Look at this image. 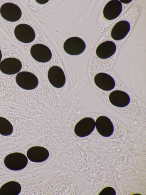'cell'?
I'll return each instance as SVG.
<instances>
[{
    "label": "cell",
    "mask_w": 146,
    "mask_h": 195,
    "mask_svg": "<svg viewBox=\"0 0 146 195\" xmlns=\"http://www.w3.org/2000/svg\"><path fill=\"white\" fill-rule=\"evenodd\" d=\"M28 161V159L25 155L18 152L8 154L4 160L5 166L13 171H18L24 169L27 165Z\"/></svg>",
    "instance_id": "obj_1"
},
{
    "label": "cell",
    "mask_w": 146,
    "mask_h": 195,
    "mask_svg": "<svg viewBox=\"0 0 146 195\" xmlns=\"http://www.w3.org/2000/svg\"><path fill=\"white\" fill-rule=\"evenodd\" d=\"M17 84L21 88L26 90H32L38 85V81L36 76L29 71H23L19 73L16 77Z\"/></svg>",
    "instance_id": "obj_2"
},
{
    "label": "cell",
    "mask_w": 146,
    "mask_h": 195,
    "mask_svg": "<svg viewBox=\"0 0 146 195\" xmlns=\"http://www.w3.org/2000/svg\"><path fill=\"white\" fill-rule=\"evenodd\" d=\"M0 13L3 18L11 22L19 20L22 14L21 11L18 5L10 2L4 3L1 6Z\"/></svg>",
    "instance_id": "obj_3"
},
{
    "label": "cell",
    "mask_w": 146,
    "mask_h": 195,
    "mask_svg": "<svg viewBox=\"0 0 146 195\" xmlns=\"http://www.w3.org/2000/svg\"><path fill=\"white\" fill-rule=\"evenodd\" d=\"M84 41L80 37H72L64 42L63 48L65 51L71 55H77L82 53L86 49Z\"/></svg>",
    "instance_id": "obj_4"
},
{
    "label": "cell",
    "mask_w": 146,
    "mask_h": 195,
    "mask_svg": "<svg viewBox=\"0 0 146 195\" xmlns=\"http://www.w3.org/2000/svg\"><path fill=\"white\" fill-rule=\"evenodd\" d=\"M14 34L16 38L20 41L25 43L32 42L35 37V33L33 28L25 24L17 25L14 30Z\"/></svg>",
    "instance_id": "obj_5"
},
{
    "label": "cell",
    "mask_w": 146,
    "mask_h": 195,
    "mask_svg": "<svg viewBox=\"0 0 146 195\" xmlns=\"http://www.w3.org/2000/svg\"><path fill=\"white\" fill-rule=\"evenodd\" d=\"M30 53L33 58L39 62H47L52 58V54L50 49L43 44L38 43L32 46Z\"/></svg>",
    "instance_id": "obj_6"
},
{
    "label": "cell",
    "mask_w": 146,
    "mask_h": 195,
    "mask_svg": "<svg viewBox=\"0 0 146 195\" xmlns=\"http://www.w3.org/2000/svg\"><path fill=\"white\" fill-rule=\"evenodd\" d=\"M95 126L94 120L90 117L84 118L76 125L74 129L75 134L80 137H84L90 134Z\"/></svg>",
    "instance_id": "obj_7"
},
{
    "label": "cell",
    "mask_w": 146,
    "mask_h": 195,
    "mask_svg": "<svg viewBox=\"0 0 146 195\" xmlns=\"http://www.w3.org/2000/svg\"><path fill=\"white\" fill-rule=\"evenodd\" d=\"M48 77L50 83L54 87L60 88L63 87L66 82V77L62 69L57 66H53L49 69Z\"/></svg>",
    "instance_id": "obj_8"
},
{
    "label": "cell",
    "mask_w": 146,
    "mask_h": 195,
    "mask_svg": "<svg viewBox=\"0 0 146 195\" xmlns=\"http://www.w3.org/2000/svg\"><path fill=\"white\" fill-rule=\"evenodd\" d=\"M22 68L21 62L14 57L5 58L0 63V70L3 73L9 75L18 73Z\"/></svg>",
    "instance_id": "obj_9"
},
{
    "label": "cell",
    "mask_w": 146,
    "mask_h": 195,
    "mask_svg": "<svg viewBox=\"0 0 146 195\" xmlns=\"http://www.w3.org/2000/svg\"><path fill=\"white\" fill-rule=\"evenodd\" d=\"M96 129L98 133L104 137L111 136L114 131L113 125L107 117L101 116L97 119L95 122Z\"/></svg>",
    "instance_id": "obj_10"
},
{
    "label": "cell",
    "mask_w": 146,
    "mask_h": 195,
    "mask_svg": "<svg viewBox=\"0 0 146 195\" xmlns=\"http://www.w3.org/2000/svg\"><path fill=\"white\" fill-rule=\"evenodd\" d=\"M122 10V5L119 1L111 0L104 7L103 10L104 16L107 20H113L120 15Z\"/></svg>",
    "instance_id": "obj_11"
},
{
    "label": "cell",
    "mask_w": 146,
    "mask_h": 195,
    "mask_svg": "<svg viewBox=\"0 0 146 195\" xmlns=\"http://www.w3.org/2000/svg\"><path fill=\"white\" fill-rule=\"evenodd\" d=\"M27 156L31 161L40 162L46 160L49 156L48 150L40 146H33L29 148L27 153Z\"/></svg>",
    "instance_id": "obj_12"
},
{
    "label": "cell",
    "mask_w": 146,
    "mask_h": 195,
    "mask_svg": "<svg viewBox=\"0 0 146 195\" xmlns=\"http://www.w3.org/2000/svg\"><path fill=\"white\" fill-rule=\"evenodd\" d=\"M94 81L96 85L101 89L106 91L114 88L115 82L113 78L106 73H100L95 76Z\"/></svg>",
    "instance_id": "obj_13"
},
{
    "label": "cell",
    "mask_w": 146,
    "mask_h": 195,
    "mask_svg": "<svg viewBox=\"0 0 146 195\" xmlns=\"http://www.w3.org/2000/svg\"><path fill=\"white\" fill-rule=\"evenodd\" d=\"M109 100L113 105L119 107H124L127 106L130 102L129 95L123 91L116 90L113 91L109 95Z\"/></svg>",
    "instance_id": "obj_14"
},
{
    "label": "cell",
    "mask_w": 146,
    "mask_h": 195,
    "mask_svg": "<svg viewBox=\"0 0 146 195\" xmlns=\"http://www.w3.org/2000/svg\"><path fill=\"white\" fill-rule=\"evenodd\" d=\"M130 23L125 20L117 22L113 27L111 32V36L115 40H120L125 37L130 31Z\"/></svg>",
    "instance_id": "obj_15"
},
{
    "label": "cell",
    "mask_w": 146,
    "mask_h": 195,
    "mask_svg": "<svg viewBox=\"0 0 146 195\" xmlns=\"http://www.w3.org/2000/svg\"><path fill=\"white\" fill-rule=\"evenodd\" d=\"M116 47L115 43L111 41H104L97 47L96 53L100 58L105 59L108 58L115 53Z\"/></svg>",
    "instance_id": "obj_16"
},
{
    "label": "cell",
    "mask_w": 146,
    "mask_h": 195,
    "mask_svg": "<svg viewBox=\"0 0 146 195\" xmlns=\"http://www.w3.org/2000/svg\"><path fill=\"white\" fill-rule=\"evenodd\" d=\"M20 184L15 181H10L3 184L0 188V195H17L21 192Z\"/></svg>",
    "instance_id": "obj_17"
},
{
    "label": "cell",
    "mask_w": 146,
    "mask_h": 195,
    "mask_svg": "<svg viewBox=\"0 0 146 195\" xmlns=\"http://www.w3.org/2000/svg\"><path fill=\"white\" fill-rule=\"evenodd\" d=\"M13 126L11 123L5 118L0 117V134L4 136L12 134Z\"/></svg>",
    "instance_id": "obj_18"
},
{
    "label": "cell",
    "mask_w": 146,
    "mask_h": 195,
    "mask_svg": "<svg viewBox=\"0 0 146 195\" xmlns=\"http://www.w3.org/2000/svg\"><path fill=\"white\" fill-rule=\"evenodd\" d=\"M116 192L113 188L111 187H106L100 192V195H115Z\"/></svg>",
    "instance_id": "obj_19"
},
{
    "label": "cell",
    "mask_w": 146,
    "mask_h": 195,
    "mask_svg": "<svg viewBox=\"0 0 146 195\" xmlns=\"http://www.w3.org/2000/svg\"><path fill=\"white\" fill-rule=\"evenodd\" d=\"M132 1V0H120V1L122 3H124V4H127L129 3L130 2H131Z\"/></svg>",
    "instance_id": "obj_20"
},
{
    "label": "cell",
    "mask_w": 146,
    "mask_h": 195,
    "mask_svg": "<svg viewBox=\"0 0 146 195\" xmlns=\"http://www.w3.org/2000/svg\"><path fill=\"white\" fill-rule=\"evenodd\" d=\"M2 57V54L1 50L0 49V63L1 62Z\"/></svg>",
    "instance_id": "obj_21"
}]
</instances>
